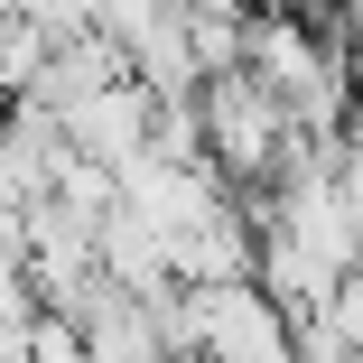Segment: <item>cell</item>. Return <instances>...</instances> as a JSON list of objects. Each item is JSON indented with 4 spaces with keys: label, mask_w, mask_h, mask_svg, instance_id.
I'll use <instances>...</instances> for the list:
<instances>
[{
    "label": "cell",
    "mask_w": 363,
    "mask_h": 363,
    "mask_svg": "<svg viewBox=\"0 0 363 363\" xmlns=\"http://www.w3.org/2000/svg\"><path fill=\"white\" fill-rule=\"evenodd\" d=\"M196 112H205V159L224 168L233 186H279V168L308 150V130L289 121L279 94L252 84V75H214L196 94Z\"/></svg>",
    "instance_id": "6da1fadb"
},
{
    "label": "cell",
    "mask_w": 363,
    "mask_h": 363,
    "mask_svg": "<svg viewBox=\"0 0 363 363\" xmlns=\"http://www.w3.org/2000/svg\"><path fill=\"white\" fill-rule=\"evenodd\" d=\"M298 363V317H289L261 279L233 289H177V363Z\"/></svg>",
    "instance_id": "7a4b0ae2"
},
{
    "label": "cell",
    "mask_w": 363,
    "mask_h": 363,
    "mask_svg": "<svg viewBox=\"0 0 363 363\" xmlns=\"http://www.w3.org/2000/svg\"><path fill=\"white\" fill-rule=\"evenodd\" d=\"M75 335H84L94 363H177V289L168 298H140V289L103 279L75 308Z\"/></svg>",
    "instance_id": "3957f363"
},
{
    "label": "cell",
    "mask_w": 363,
    "mask_h": 363,
    "mask_svg": "<svg viewBox=\"0 0 363 363\" xmlns=\"http://www.w3.org/2000/svg\"><path fill=\"white\" fill-rule=\"evenodd\" d=\"M150 130H159V94L150 84H112V94H94V103H75L65 112V140H75L84 159H103V168H130L140 150H150Z\"/></svg>",
    "instance_id": "277c9868"
},
{
    "label": "cell",
    "mask_w": 363,
    "mask_h": 363,
    "mask_svg": "<svg viewBox=\"0 0 363 363\" xmlns=\"http://www.w3.org/2000/svg\"><path fill=\"white\" fill-rule=\"evenodd\" d=\"M56 56V28L47 19H0V103H19Z\"/></svg>",
    "instance_id": "5b68a950"
},
{
    "label": "cell",
    "mask_w": 363,
    "mask_h": 363,
    "mask_svg": "<svg viewBox=\"0 0 363 363\" xmlns=\"http://www.w3.org/2000/svg\"><path fill=\"white\" fill-rule=\"evenodd\" d=\"M159 19H177V0H103V38H121V47H140Z\"/></svg>",
    "instance_id": "8992f818"
},
{
    "label": "cell",
    "mask_w": 363,
    "mask_h": 363,
    "mask_svg": "<svg viewBox=\"0 0 363 363\" xmlns=\"http://www.w3.org/2000/svg\"><path fill=\"white\" fill-rule=\"evenodd\" d=\"M326 326H335V345H345V354L363 363V279H345V289H335V308H326Z\"/></svg>",
    "instance_id": "52a82bcc"
},
{
    "label": "cell",
    "mask_w": 363,
    "mask_h": 363,
    "mask_svg": "<svg viewBox=\"0 0 363 363\" xmlns=\"http://www.w3.org/2000/svg\"><path fill=\"white\" fill-rule=\"evenodd\" d=\"M186 19H261V0H177Z\"/></svg>",
    "instance_id": "ba28073f"
},
{
    "label": "cell",
    "mask_w": 363,
    "mask_h": 363,
    "mask_svg": "<svg viewBox=\"0 0 363 363\" xmlns=\"http://www.w3.org/2000/svg\"><path fill=\"white\" fill-rule=\"evenodd\" d=\"M0 19H38V0H0Z\"/></svg>",
    "instance_id": "9c48e42d"
},
{
    "label": "cell",
    "mask_w": 363,
    "mask_h": 363,
    "mask_svg": "<svg viewBox=\"0 0 363 363\" xmlns=\"http://www.w3.org/2000/svg\"><path fill=\"white\" fill-rule=\"evenodd\" d=\"M0 121H10V103H0Z\"/></svg>",
    "instance_id": "30bf717a"
}]
</instances>
